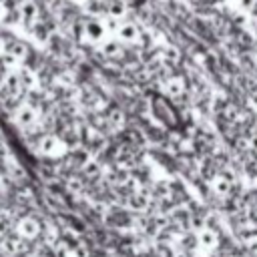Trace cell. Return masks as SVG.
Masks as SVG:
<instances>
[{
  "instance_id": "17",
  "label": "cell",
  "mask_w": 257,
  "mask_h": 257,
  "mask_svg": "<svg viewBox=\"0 0 257 257\" xmlns=\"http://www.w3.org/2000/svg\"><path fill=\"white\" fill-rule=\"evenodd\" d=\"M4 12H6V8H4V4H2V0H0V18L4 16Z\"/></svg>"
},
{
  "instance_id": "1",
  "label": "cell",
  "mask_w": 257,
  "mask_h": 257,
  "mask_svg": "<svg viewBox=\"0 0 257 257\" xmlns=\"http://www.w3.org/2000/svg\"><path fill=\"white\" fill-rule=\"evenodd\" d=\"M64 149H66L64 143L58 137H54V135H44V137L38 139V151H40V155L52 157V155H60Z\"/></svg>"
},
{
  "instance_id": "15",
  "label": "cell",
  "mask_w": 257,
  "mask_h": 257,
  "mask_svg": "<svg viewBox=\"0 0 257 257\" xmlns=\"http://www.w3.org/2000/svg\"><path fill=\"white\" fill-rule=\"evenodd\" d=\"M249 149H253V151H257V133H255L253 137H249Z\"/></svg>"
},
{
  "instance_id": "16",
  "label": "cell",
  "mask_w": 257,
  "mask_h": 257,
  "mask_svg": "<svg viewBox=\"0 0 257 257\" xmlns=\"http://www.w3.org/2000/svg\"><path fill=\"white\" fill-rule=\"evenodd\" d=\"M8 231V221H0V235H4Z\"/></svg>"
},
{
  "instance_id": "11",
  "label": "cell",
  "mask_w": 257,
  "mask_h": 257,
  "mask_svg": "<svg viewBox=\"0 0 257 257\" xmlns=\"http://www.w3.org/2000/svg\"><path fill=\"white\" fill-rule=\"evenodd\" d=\"M86 32H88V36H90L92 40H100V36H102V26H100L98 22H90V24L86 26Z\"/></svg>"
},
{
  "instance_id": "13",
  "label": "cell",
  "mask_w": 257,
  "mask_h": 257,
  "mask_svg": "<svg viewBox=\"0 0 257 257\" xmlns=\"http://www.w3.org/2000/svg\"><path fill=\"white\" fill-rule=\"evenodd\" d=\"M120 36H122V38L133 40V38L137 36V32H135V28H133V26H122V28H120Z\"/></svg>"
},
{
  "instance_id": "12",
  "label": "cell",
  "mask_w": 257,
  "mask_h": 257,
  "mask_svg": "<svg viewBox=\"0 0 257 257\" xmlns=\"http://www.w3.org/2000/svg\"><path fill=\"white\" fill-rule=\"evenodd\" d=\"M66 189H68L70 193H80V191H82V179H80V177H68Z\"/></svg>"
},
{
  "instance_id": "18",
  "label": "cell",
  "mask_w": 257,
  "mask_h": 257,
  "mask_svg": "<svg viewBox=\"0 0 257 257\" xmlns=\"http://www.w3.org/2000/svg\"><path fill=\"white\" fill-rule=\"evenodd\" d=\"M255 62H257V56H255Z\"/></svg>"
},
{
  "instance_id": "9",
  "label": "cell",
  "mask_w": 257,
  "mask_h": 257,
  "mask_svg": "<svg viewBox=\"0 0 257 257\" xmlns=\"http://www.w3.org/2000/svg\"><path fill=\"white\" fill-rule=\"evenodd\" d=\"M106 120H108V126H110V128L120 131L122 124H124V112L118 110V108H114V110H110V112L106 114Z\"/></svg>"
},
{
  "instance_id": "10",
  "label": "cell",
  "mask_w": 257,
  "mask_h": 257,
  "mask_svg": "<svg viewBox=\"0 0 257 257\" xmlns=\"http://www.w3.org/2000/svg\"><path fill=\"white\" fill-rule=\"evenodd\" d=\"M217 173H219L223 179H227L231 185H235V183H237V171H235L231 165H225V167H221Z\"/></svg>"
},
{
  "instance_id": "5",
  "label": "cell",
  "mask_w": 257,
  "mask_h": 257,
  "mask_svg": "<svg viewBox=\"0 0 257 257\" xmlns=\"http://www.w3.org/2000/svg\"><path fill=\"white\" fill-rule=\"evenodd\" d=\"M16 231H18V235L22 239H34L40 233V223L36 219H32V217H24V219L18 221Z\"/></svg>"
},
{
  "instance_id": "14",
  "label": "cell",
  "mask_w": 257,
  "mask_h": 257,
  "mask_svg": "<svg viewBox=\"0 0 257 257\" xmlns=\"http://www.w3.org/2000/svg\"><path fill=\"white\" fill-rule=\"evenodd\" d=\"M235 147H237L239 151H247V149H249V139H247V137H239V139L235 141Z\"/></svg>"
},
{
  "instance_id": "2",
  "label": "cell",
  "mask_w": 257,
  "mask_h": 257,
  "mask_svg": "<svg viewBox=\"0 0 257 257\" xmlns=\"http://www.w3.org/2000/svg\"><path fill=\"white\" fill-rule=\"evenodd\" d=\"M36 116H38V112H36V108L32 104H22L14 112V122L20 128H30L36 122Z\"/></svg>"
},
{
  "instance_id": "6",
  "label": "cell",
  "mask_w": 257,
  "mask_h": 257,
  "mask_svg": "<svg viewBox=\"0 0 257 257\" xmlns=\"http://www.w3.org/2000/svg\"><path fill=\"white\" fill-rule=\"evenodd\" d=\"M4 52H6V60L8 62H14V60H24L26 54H28V48L20 40H10V42H6Z\"/></svg>"
},
{
  "instance_id": "7",
  "label": "cell",
  "mask_w": 257,
  "mask_h": 257,
  "mask_svg": "<svg viewBox=\"0 0 257 257\" xmlns=\"http://www.w3.org/2000/svg\"><path fill=\"white\" fill-rule=\"evenodd\" d=\"M18 12H20V18H22L24 24H34V20L38 16V8H36L34 0H24L18 6Z\"/></svg>"
},
{
  "instance_id": "3",
  "label": "cell",
  "mask_w": 257,
  "mask_h": 257,
  "mask_svg": "<svg viewBox=\"0 0 257 257\" xmlns=\"http://www.w3.org/2000/svg\"><path fill=\"white\" fill-rule=\"evenodd\" d=\"M209 187H211V191H213L215 197L227 199V197H231V191H233L235 185H231L227 179H223L219 173H215V175L211 177V181H209Z\"/></svg>"
},
{
  "instance_id": "4",
  "label": "cell",
  "mask_w": 257,
  "mask_h": 257,
  "mask_svg": "<svg viewBox=\"0 0 257 257\" xmlns=\"http://www.w3.org/2000/svg\"><path fill=\"white\" fill-rule=\"evenodd\" d=\"M197 243H199L201 249L213 251V249H217V245H219V233H217L215 229L203 227L201 231H197Z\"/></svg>"
},
{
  "instance_id": "8",
  "label": "cell",
  "mask_w": 257,
  "mask_h": 257,
  "mask_svg": "<svg viewBox=\"0 0 257 257\" xmlns=\"http://www.w3.org/2000/svg\"><path fill=\"white\" fill-rule=\"evenodd\" d=\"M80 173L84 177H88V179H98L102 175V165H100V161H96V159L90 157V159H86L80 165Z\"/></svg>"
}]
</instances>
